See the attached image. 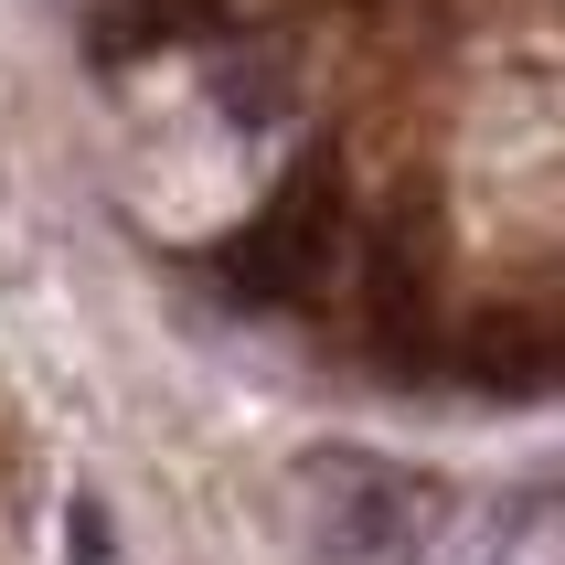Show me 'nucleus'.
<instances>
[{
	"instance_id": "1",
	"label": "nucleus",
	"mask_w": 565,
	"mask_h": 565,
	"mask_svg": "<svg viewBox=\"0 0 565 565\" xmlns=\"http://www.w3.org/2000/svg\"><path fill=\"white\" fill-rule=\"evenodd\" d=\"M331 246H342V182H331V160H320V171H299V182L235 235L224 278L246 288L256 310H288V299H310V288H320Z\"/></svg>"
},
{
	"instance_id": "2",
	"label": "nucleus",
	"mask_w": 565,
	"mask_h": 565,
	"mask_svg": "<svg viewBox=\"0 0 565 565\" xmlns=\"http://www.w3.org/2000/svg\"><path fill=\"white\" fill-rule=\"evenodd\" d=\"M310 502H320V534L342 544V555H363V565L416 555V544H427V512H438L406 470H384L363 448H320L310 459Z\"/></svg>"
},
{
	"instance_id": "3",
	"label": "nucleus",
	"mask_w": 565,
	"mask_h": 565,
	"mask_svg": "<svg viewBox=\"0 0 565 565\" xmlns=\"http://www.w3.org/2000/svg\"><path fill=\"white\" fill-rule=\"evenodd\" d=\"M459 374H470L480 395H544V384H555V342H544L523 310H491V320H470Z\"/></svg>"
},
{
	"instance_id": "4",
	"label": "nucleus",
	"mask_w": 565,
	"mask_h": 565,
	"mask_svg": "<svg viewBox=\"0 0 565 565\" xmlns=\"http://www.w3.org/2000/svg\"><path fill=\"white\" fill-rule=\"evenodd\" d=\"M64 555L75 565H118V534H107V502H96V491L64 502Z\"/></svg>"
}]
</instances>
